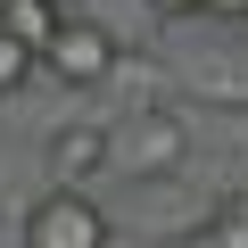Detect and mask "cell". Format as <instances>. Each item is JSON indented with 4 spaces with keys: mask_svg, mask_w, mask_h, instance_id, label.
I'll return each instance as SVG.
<instances>
[{
    "mask_svg": "<svg viewBox=\"0 0 248 248\" xmlns=\"http://www.w3.org/2000/svg\"><path fill=\"white\" fill-rule=\"evenodd\" d=\"M25 248H108V215L91 190H42L25 207Z\"/></svg>",
    "mask_w": 248,
    "mask_h": 248,
    "instance_id": "6da1fadb",
    "label": "cell"
},
{
    "mask_svg": "<svg viewBox=\"0 0 248 248\" xmlns=\"http://www.w3.org/2000/svg\"><path fill=\"white\" fill-rule=\"evenodd\" d=\"M182 149H190V133H182V116H166V108H149V116L124 124V133H108V166H116V174H133V182L174 174Z\"/></svg>",
    "mask_w": 248,
    "mask_h": 248,
    "instance_id": "7a4b0ae2",
    "label": "cell"
},
{
    "mask_svg": "<svg viewBox=\"0 0 248 248\" xmlns=\"http://www.w3.org/2000/svg\"><path fill=\"white\" fill-rule=\"evenodd\" d=\"M42 66H50L58 83H75V91H99V83L116 75V33H108L99 17H66L58 42L42 50Z\"/></svg>",
    "mask_w": 248,
    "mask_h": 248,
    "instance_id": "3957f363",
    "label": "cell"
},
{
    "mask_svg": "<svg viewBox=\"0 0 248 248\" xmlns=\"http://www.w3.org/2000/svg\"><path fill=\"white\" fill-rule=\"evenodd\" d=\"M50 166H58V190H83L108 166V133H99V124H66V133L50 141Z\"/></svg>",
    "mask_w": 248,
    "mask_h": 248,
    "instance_id": "277c9868",
    "label": "cell"
},
{
    "mask_svg": "<svg viewBox=\"0 0 248 248\" xmlns=\"http://www.w3.org/2000/svg\"><path fill=\"white\" fill-rule=\"evenodd\" d=\"M58 25H66V9H58V0H0V33H9L17 50H50L58 42Z\"/></svg>",
    "mask_w": 248,
    "mask_h": 248,
    "instance_id": "5b68a950",
    "label": "cell"
},
{
    "mask_svg": "<svg viewBox=\"0 0 248 248\" xmlns=\"http://www.w3.org/2000/svg\"><path fill=\"white\" fill-rule=\"evenodd\" d=\"M207 248H248V190H232V199L207 215Z\"/></svg>",
    "mask_w": 248,
    "mask_h": 248,
    "instance_id": "8992f818",
    "label": "cell"
},
{
    "mask_svg": "<svg viewBox=\"0 0 248 248\" xmlns=\"http://www.w3.org/2000/svg\"><path fill=\"white\" fill-rule=\"evenodd\" d=\"M33 75H42V58H33V50H17L9 33H0V99H9V91H25Z\"/></svg>",
    "mask_w": 248,
    "mask_h": 248,
    "instance_id": "52a82bcc",
    "label": "cell"
},
{
    "mask_svg": "<svg viewBox=\"0 0 248 248\" xmlns=\"http://www.w3.org/2000/svg\"><path fill=\"white\" fill-rule=\"evenodd\" d=\"M157 17H207V0H149Z\"/></svg>",
    "mask_w": 248,
    "mask_h": 248,
    "instance_id": "ba28073f",
    "label": "cell"
},
{
    "mask_svg": "<svg viewBox=\"0 0 248 248\" xmlns=\"http://www.w3.org/2000/svg\"><path fill=\"white\" fill-rule=\"evenodd\" d=\"M207 17H232V25H248V0H207Z\"/></svg>",
    "mask_w": 248,
    "mask_h": 248,
    "instance_id": "9c48e42d",
    "label": "cell"
}]
</instances>
